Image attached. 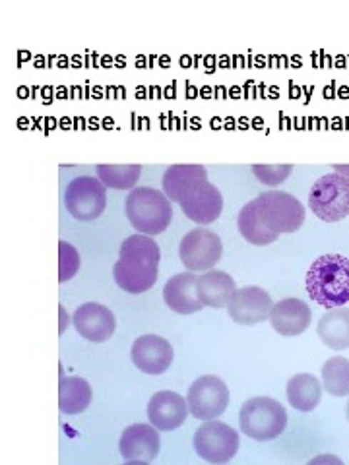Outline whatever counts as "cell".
<instances>
[{"label":"cell","instance_id":"cell-1","mask_svg":"<svg viewBox=\"0 0 349 465\" xmlns=\"http://www.w3.org/2000/svg\"><path fill=\"white\" fill-rule=\"evenodd\" d=\"M159 260L161 252L156 240L142 232L131 235L118 248V260L113 266L115 283L131 295L146 293L158 281Z\"/></svg>","mask_w":349,"mask_h":465},{"label":"cell","instance_id":"cell-2","mask_svg":"<svg viewBox=\"0 0 349 465\" xmlns=\"http://www.w3.org/2000/svg\"><path fill=\"white\" fill-rule=\"evenodd\" d=\"M308 297L326 310L349 302V258L342 254H324L308 267L305 277Z\"/></svg>","mask_w":349,"mask_h":465},{"label":"cell","instance_id":"cell-3","mask_svg":"<svg viewBox=\"0 0 349 465\" xmlns=\"http://www.w3.org/2000/svg\"><path fill=\"white\" fill-rule=\"evenodd\" d=\"M124 210L131 225L148 237L163 232L173 219L171 200L163 190L150 186L132 188L124 200Z\"/></svg>","mask_w":349,"mask_h":465},{"label":"cell","instance_id":"cell-4","mask_svg":"<svg viewBox=\"0 0 349 465\" xmlns=\"http://www.w3.org/2000/svg\"><path fill=\"white\" fill-rule=\"evenodd\" d=\"M241 432L256 442H270L283 434L288 426V411L272 397L247 399L239 411Z\"/></svg>","mask_w":349,"mask_h":465},{"label":"cell","instance_id":"cell-5","mask_svg":"<svg viewBox=\"0 0 349 465\" xmlns=\"http://www.w3.org/2000/svg\"><path fill=\"white\" fill-rule=\"evenodd\" d=\"M308 208L326 223L349 218V178L335 171L318 178L308 192Z\"/></svg>","mask_w":349,"mask_h":465},{"label":"cell","instance_id":"cell-6","mask_svg":"<svg viewBox=\"0 0 349 465\" xmlns=\"http://www.w3.org/2000/svg\"><path fill=\"white\" fill-rule=\"evenodd\" d=\"M256 210L270 231L275 235L297 232L305 223V208L293 194L283 190H266L254 198Z\"/></svg>","mask_w":349,"mask_h":465},{"label":"cell","instance_id":"cell-7","mask_svg":"<svg viewBox=\"0 0 349 465\" xmlns=\"http://www.w3.org/2000/svg\"><path fill=\"white\" fill-rule=\"evenodd\" d=\"M239 444V432L218 419L204 421V424L194 432V438H192L194 451L212 465H223L235 458Z\"/></svg>","mask_w":349,"mask_h":465},{"label":"cell","instance_id":"cell-8","mask_svg":"<svg viewBox=\"0 0 349 465\" xmlns=\"http://www.w3.org/2000/svg\"><path fill=\"white\" fill-rule=\"evenodd\" d=\"M64 205L78 221H96L107 208V186L97 177H76L64 192Z\"/></svg>","mask_w":349,"mask_h":465},{"label":"cell","instance_id":"cell-9","mask_svg":"<svg viewBox=\"0 0 349 465\" xmlns=\"http://www.w3.org/2000/svg\"><path fill=\"white\" fill-rule=\"evenodd\" d=\"M221 254H223V242L219 239V235L206 227L188 231L178 245V256L183 266L186 267V272H194V274L213 270Z\"/></svg>","mask_w":349,"mask_h":465},{"label":"cell","instance_id":"cell-10","mask_svg":"<svg viewBox=\"0 0 349 465\" xmlns=\"http://www.w3.org/2000/svg\"><path fill=\"white\" fill-rule=\"evenodd\" d=\"M186 404L194 419L213 421L226 413L229 405V388L219 377L204 374L191 384L186 394Z\"/></svg>","mask_w":349,"mask_h":465},{"label":"cell","instance_id":"cell-11","mask_svg":"<svg viewBox=\"0 0 349 465\" xmlns=\"http://www.w3.org/2000/svg\"><path fill=\"white\" fill-rule=\"evenodd\" d=\"M272 297L258 285H247L235 291L227 305V312L231 320L241 326H256L261 322L270 320L272 315Z\"/></svg>","mask_w":349,"mask_h":465},{"label":"cell","instance_id":"cell-12","mask_svg":"<svg viewBox=\"0 0 349 465\" xmlns=\"http://www.w3.org/2000/svg\"><path fill=\"white\" fill-rule=\"evenodd\" d=\"M173 347L165 337L156 334L140 335L136 342L132 343L131 359L134 367L144 374L159 377L169 369L173 363Z\"/></svg>","mask_w":349,"mask_h":465},{"label":"cell","instance_id":"cell-13","mask_svg":"<svg viewBox=\"0 0 349 465\" xmlns=\"http://www.w3.org/2000/svg\"><path fill=\"white\" fill-rule=\"evenodd\" d=\"M72 324L86 342H109L116 329L115 315L99 302H86L76 308Z\"/></svg>","mask_w":349,"mask_h":465},{"label":"cell","instance_id":"cell-14","mask_svg":"<svg viewBox=\"0 0 349 465\" xmlns=\"http://www.w3.org/2000/svg\"><path fill=\"white\" fill-rule=\"evenodd\" d=\"M118 450L124 461H148L151 464L161 450V436L153 424L134 423L126 426L118 442Z\"/></svg>","mask_w":349,"mask_h":465},{"label":"cell","instance_id":"cell-15","mask_svg":"<svg viewBox=\"0 0 349 465\" xmlns=\"http://www.w3.org/2000/svg\"><path fill=\"white\" fill-rule=\"evenodd\" d=\"M178 205L186 218L204 227L219 219L223 212V196L218 186H213L210 180H204L202 185L188 192Z\"/></svg>","mask_w":349,"mask_h":465},{"label":"cell","instance_id":"cell-16","mask_svg":"<svg viewBox=\"0 0 349 465\" xmlns=\"http://www.w3.org/2000/svg\"><path fill=\"white\" fill-rule=\"evenodd\" d=\"M188 413L191 411H188L186 397L171 390H161L153 394L148 404V421L161 432L178 429L186 421Z\"/></svg>","mask_w":349,"mask_h":465},{"label":"cell","instance_id":"cell-17","mask_svg":"<svg viewBox=\"0 0 349 465\" xmlns=\"http://www.w3.org/2000/svg\"><path fill=\"white\" fill-rule=\"evenodd\" d=\"M196 280L198 275L194 272L173 275L171 280L165 283L163 301L177 315H194L204 308V302L200 301L198 291H196Z\"/></svg>","mask_w":349,"mask_h":465},{"label":"cell","instance_id":"cell-18","mask_svg":"<svg viewBox=\"0 0 349 465\" xmlns=\"http://www.w3.org/2000/svg\"><path fill=\"white\" fill-rule=\"evenodd\" d=\"M310 320H313V312H310L308 305L301 299H295V297L275 302L272 315H270L272 328L285 337L301 335L310 326Z\"/></svg>","mask_w":349,"mask_h":465},{"label":"cell","instance_id":"cell-19","mask_svg":"<svg viewBox=\"0 0 349 465\" xmlns=\"http://www.w3.org/2000/svg\"><path fill=\"white\" fill-rule=\"evenodd\" d=\"M204 180H208V171L204 165H171L163 173L161 186L167 198L181 204V200Z\"/></svg>","mask_w":349,"mask_h":465},{"label":"cell","instance_id":"cell-20","mask_svg":"<svg viewBox=\"0 0 349 465\" xmlns=\"http://www.w3.org/2000/svg\"><path fill=\"white\" fill-rule=\"evenodd\" d=\"M196 291L204 307L227 308L231 297L237 291V283L231 275L221 270H208L202 272L196 280Z\"/></svg>","mask_w":349,"mask_h":465},{"label":"cell","instance_id":"cell-21","mask_svg":"<svg viewBox=\"0 0 349 465\" xmlns=\"http://www.w3.org/2000/svg\"><path fill=\"white\" fill-rule=\"evenodd\" d=\"M316 334L326 347L334 351L349 349V308L340 307L326 310L316 326Z\"/></svg>","mask_w":349,"mask_h":465},{"label":"cell","instance_id":"cell-22","mask_svg":"<svg viewBox=\"0 0 349 465\" xmlns=\"http://www.w3.org/2000/svg\"><path fill=\"white\" fill-rule=\"evenodd\" d=\"M285 396H288L289 405L297 411L308 413L315 411L320 404L322 397V382H318V378L307 372H299L288 380V388H285Z\"/></svg>","mask_w":349,"mask_h":465},{"label":"cell","instance_id":"cell-23","mask_svg":"<svg viewBox=\"0 0 349 465\" xmlns=\"http://www.w3.org/2000/svg\"><path fill=\"white\" fill-rule=\"evenodd\" d=\"M91 404V386L82 377H62L59 384V409L66 415H78Z\"/></svg>","mask_w":349,"mask_h":465},{"label":"cell","instance_id":"cell-24","mask_svg":"<svg viewBox=\"0 0 349 465\" xmlns=\"http://www.w3.org/2000/svg\"><path fill=\"white\" fill-rule=\"evenodd\" d=\"M237 227H239V232L243 235V239L251 242V245H254V247H268V245H272L280 237V235H275L274 231L268 229L264 219L261 218V213L256 210L254 200H251L248 204L241 208L239 218H237Z\"/></svg>","mask_w":349,"mask_h":465},{"label":"cell","instance_id":"cell-25","mask_svg":"<svg viewBox=\"0 0 349 465\" xmlns=\"http://www.w3.org/2000/svg\"><path fill=\"white\" fill-rule=\"evenodd\" d=\"M322 390L330 396L345 397L349 396V359L345 357H332L320 370Z\"/></svg>","mask_w":349,"mask_h":465},{"label":"cell","instance_id":"cell-26","mask_svg":"<svg viewBox=\"0 0 349 465\" xmlns=\"http://www.w3.org/2000/svg\"><path fill=\"white\" fill-rule=\"evenodd\" d=\"M97 178L107 188L132 190L142 175V165H97Z\"/></svg>","mask_w":349,"mask_h":465},{"label":"cell","instance_id":"cell-27","mask_svg":"<svg viewBox=\"0 0 349 465\" xmlns=\"http://www.w3.org/2000/svg\"><path fill=\"white\" fill-rule=\"evenodd\" d=\"M80 270V254L70 242L61 240L59 242V281L66 283L72 280Z\"/></svg>","mask_w":349,"mask_h":465},{"label":"cell","instance_id":"cell-28","mask_svg":"<svg viewBox=\"0 0 349 465\" xmlns=\"http://www.w3.org/2000/svg\"><path fill=\"white\" fill-rule=\"evenodd\" d=\"M254 177L266 186H280L293 173V165H253Z\"/></svg>","mask_w":349,"mask_h":465},{"label":"cell","instance_id":"cell-29","mask_svg":"<svg viewBox=\"0 0 349 465\" xmlns=\"http://www.w3.org/2000/svg\"><path fill=\"white\" fill-rule=\"evenodd\" d=\"M307 465H345L342 459L334 456V454H320V456H316L308 461Z\"/></svg>","mask_w":349,"mask_h":465},{"label":"cell","instance_id":"cell-30","mask_svg":"<svg viewBox=\"0 0 349 465\" xmlns=\"http://www.w3.org/2000/svg\"><path fill=\"white\" fill-rule=\"evenodd\" d=\"M59 320H61V326H59V334H64V332H66V329H69V326H70V316H69V312H66V308L62 307H59Z\"/></svg>","mask_w":349,"mask_h":465},{"label":"cell","instance_id":"cell-31","mask_svg":"<svg viewBox=\"0 0 349 465\" xmlns=\"http://www.w3.org/2000/svg\"><path fill=\"white\" fill-rule=\"evenodd\" d=\"M334 171L349 178V165H334Z\"/></svg>","mask_w":349,"mask_h":465},{"label":"cell","instance_id":"cell-32","mask_svg":"<svg viewBox=\"0 0 349 465\" xmlns=\"http://www.w3.org/2000/svg\"><path fill=\"white\" fill-rule=\"evenodd\" d=\"M192 58L188 55H185V56H181V66H183V68H191L192 66Z\"/></svg>","mask_w":349,"mask_h":465},{"label":"cell","instance_id":"cell-33","mask_svg":"<svg viewBox=\"0 0 349 465\" xmlns=\"http://www.w3.org/2000/svg\"><path fill=\"white\" fill-rule=\"evenodd\" d=\"M103 128H113V118H111V116L103 118Z\"/></svg>","mask_w":349,"mask_h":465},{"label":"cell","instance_id":"cell-34","mask_svg":"<svg viewBox=\"0 0 349 465\" xmlns=\"http://www.w3.org/2000/svg\"><path fill=\"white\" fill-rule=\"evenodd\" d=\"M43 91H45V93H43V101L51 103V96H49V91H53V88H45Z\"/></svg>","mask_w":349,"mask_h":465},{"label":"cell","instance_id":"cell-35","mask_svg":"<svg viewBox=\"0 0 349 465\" xmlns=\"http://www.w3.org/2000/svg\"><path fill=\"white\" fill-rule=\"evenodd\" d=\"M111 61H113V58H111V56H103V62H101V64H103V66H105V68H109L111 64H113V62H111Z\"/></svg>","mask_w":349,"mask_h":465},{"label":"cell","instance_id":"cell-36","mask_svg":"<svg viewBox=\"0 0 349 465\" xmlns=\"http://www.w3.org/2000/svg\"><path fill=\"white\" fill-rule=\"evenodd\" d=\"M159 64L167 68V66H169V56H159Z\"/></svg>","mask_w":349,"mask_h":465},{"label":"cell","instance_id":"cell-37","mask_svg":"<svg viewBox=\"0 0 349 465\" xmlns=\"http://www.w3.org/2000/svg\"><path fill=\"white\" fill-rule=\"evenodd\" d=\"M124 465H150L148 461H136V459H132V461H124Z\"/></svg>","mask_w":349,"mask_h":465},{"label":"cell","instance_id":"cell-38","mask_svg":"<svg viewBox=\"0 0 349 465\" xmlns=\"http://www.w3.org/2000/svg\"><path fill=\"white\" fill-rule=\"evenodd\" d=\"M72 66H74V68H80V66H82V62H80V56H74V58H72Z\"/></svg>","mask_w":349,"mask_h":465},{"label":"cell","instance_id":"cell-39","mask_svg":"<svg viewBox=\"0 0 349 465\" xmlns=\"http://www.w3.org/2000/svg\"><path fill=\"white\" fill-rule=\"evenodd\" d=\"M196 96H198V89H196V88L192 89L191 83H188V97H196Z\"/></svg>","mask_w":349,"mask_h":465},{"label":"cell","instance_id":"cell-40","mask_svg":"<svg viewBox=\"0 0 349 465\" xmlns=\"http://www.w3.org/2000/svg\"><path fill=\"white\" fill-rule=\"evenodd\" d=\"M18 96H20V97H28V88H20V89H18Z\"/></svg>","mask_w":349,"mask_h":465},{"label":"cell","instance_id":"cell-41","mask_svg":"<svg viewBox=\"0 0 349 465\" xmlns=\"http://www.w3.org/2000/svg\"><path fill=\"white\" fill-rule=\"evenodd\" d=\"M59 66H62V68H66V66H69V62H66V56H61V62H59Z\"/></svg>","mask_w":349,"mask_h":465},{"label":"cell","instance_id":"cell-42","mask_svg":"<svg viewBox=\"0 0 349 465\" xmlns=\"http://www.w3.org/2000/svg\"><path fill=\"white\" fill-rule=\"evenodd\" d=\"M59 97H62V99L66 97V88H59Z\"/></svg>","mask_w":349,"mask_h":465},{"label":"cell","instance_id":"cell-43","mask_svg":"<svg viewBox=\"0 0 349 465\" xmlns=\"http://www.w3.org/2000/svg\"><path fill=\"white\" fill-rule=\"evenodd\" d=\"M202 91H204V97H212V89L210 88H204Z\"/></svg>","mask_w":349,"mask_h":465},{"label":"cell","instance_id":"cell-44","mask_svg":"<svg viewBox=\"0 0 349 465\" xmlns=\"http://www.w3.org/2000/svg\"><path fill=\"white\" fill-rule=\"evenodd\" d=\"M138 66H144V56H138Z\"/></svg>","mask_w":349,"mask_h":465},{"label":"cell","instance_id":"cell-45","mask_svg":"<svg viewBox=\"0 0 349 465\" xmlns=\"http://www.w3.org/2000/svg\"><path fill=\"white\" fill-rule=\"evenodd\" d=\"M345 415H348V421H349V402H348V407H345Z\"/></svg>","mask_w":349,"mask_h":465},{"label":"cell","instance_id":"cell-46","mask_svg":"<svg viewBox=\"0 0 349 465\" xmlns=\"http://www.w3.org/2000/svg\"><path fill=\"white\" fill-rule=\"evenodd\" d=\"M223 465H226V464H223Z\"/></svg>","mask_w":349,"mask_h":465}]
</instances>
